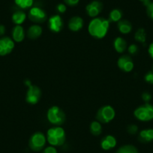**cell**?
<instances>
[{
	"label": "cell",
	"mask_w": 153,
	"mask_h": 153,
	"mask_svg": "<svg viewBox=\"0 0 153 153\" xmlns=\"http://www.w3.org/2000/svg\"><path fill=\"white\" fill-rule=\"evenodd\" d=\"M110 21L103 17H95L90 21L88 31L92 37L103 38L108 32Z\"/></svg>",
	"instance_id": "6da1fadb"
},
{
	"label": "cell",
	"mask_w": 153,
	"mask_h": 153,
	"mask_svg": "<svg viewBox=\"0 0 153 153\" xmlns=\"http://www.w3.org/2000/svg\"><path fill=\"white\" fill-rule=\"evenodd\" d=\"M47 140L53 146L63 145L65 141V133L64 129L59 126L50 128L47 133Z\"/></svg>",
	"instance_id": "7a4b0ae2"
},
{
	"label": "cell",
	"mask_w": 153,
	"mask_h": 153,
	"mask_svg": "<svg viewBox=\"0 0 153 153\" xmlns=\"http://www.w3.org/2000/svg\"><path fill=\"white\" fill-rule=\"evenodd\" d=\"M134 117L142 122H149L153 120V105L146 103L134 110Z\"/></svg>",
	"instance_id": "3957f363"
},
{
	"label": "cell",
	"mask_w": 153,
	"mask_h": 153,
	"mask_svg": "<svg viewBox=\"0 0 153 153\" xmlns=\"http://www.w3.org/2000/svg\"><path fill=\"white\" fill-rule=\"evenodd\" d=\"M48 119L52 124L55 126H61L65 121V115L59 107L53 106L48 111Z\"/></svg>",
	"instance_id": "277c9868"
},
{
	"label": "cell",
	"mask_w": 153,
	"mask_h": 153,
	"mask_svg": "<svg viewBox=\"0 0 153 153\" xmlns=\"http://www.w3.org/2000/svg\"><path fill=\"white\" fill-rule=\"evenodd\" d=\"M115 110L111 106L106 105L101 107L96 114L97 121L101 123H108L114 119Z\"/></svg>",
	"instance_id": "5b68a950"
},
{
	"label": "cell",
	"mask_w": 153,
	"mask_h": 153,
	"mask_svg": "<svg viewBox=\"0 0 153 153\" xmlns=\"http://www.w3.org/2000/svg\"><path fill=\"white\" fill-rule=\"evenodd\" d=\"M46 143V137L41 132L35 133L29 141V147L35 152H39L45 147Z\"/></svg>",
	"instance_id": "8992f818"
},
{
	"label": "cell",
	"mask_w": 153,
	"mask_h": 153,
	"mask_svg": "<svg viewBox=\"0 0 153 153\" xmlns=\"http://www.w3.org/2000/svg\"><path fill=\"white\" fill-rule=\"evenodd\" d=\"M29 18L34 23H41L47 20V14L40 7L35 6L29 10Z\"/></svg>",
	"instance_id": "52a82bcc"
},
{
	"label": "cell",
	"mask_w": 153,
	"mask_h": 153,
	"mask_svg": "<svg viewBox=\"0 0 153 153\" xmlns=\"http://www.w3.org/2000/svg\"><path fill=\"white\" fill-rule=\"evenodd\" d=\"M42 95L40 89L36 86L31 85L29 86L26 93V101L31 104H35L39 101Z\"/></svg>",
	"instance_id": "ba28073f"
},
{
	"label": "cell",
	"mask_w": 153,
	"mask_h": 153,
	"mask_svg": "<svg viewBox=\"0 0 153 153\" xmlns=\"http://www.w3.org/2000/svg\"><path fill=\"white\" fill-rule=\"evenodd\" d=\"M14 48V42L8 37L0 38V56H6L11 53Z\"/></svg>",
	"instance_id": "9c48e42d"
},
{
	"label": "cell",
	"mask_w": 153,
	"mask_h": 153,
	"mask_svg": "<svg viewBox=\"0 0 153 153\" xmlns=\"http://www.w3.org/2000/svg\"><path fill=\"white\" fill-rule=\"evenodd\" d=\"M103 9V5L99 1H92L90 3L88 4L86 7V11L88 15L91 17H97V16L99 15Z\"/></svg>",
	"instance_id": "30bf717a"
},
{
	"label": "cell",
	"mask_w": 153,
	"mask_h": 153,
	"mask_svg": "<svg viewBox=\"0 0 153 153\" xmlns=\"http://www.w3.org/2000/svg\"><path fill=\"white\" fill-rule=\"evenodd\" d=\"M119 68L123 71L130 72L134 68V62L129 56L125 55L120 57L117 62Z\"/></svg>",
	"instance_id": "8fae6325"
},
{
	"label": "cell",
	"mask_w": 153,
	"mask_h": 153,
	"mask_svg": "<svg viewBox=\"0 0 153 153\" xmlns=\"http://www.w3.org/2000/svg\"><path fill=\"white\" fill-rule=\"evenodd\" d=\"M49 28L52 32H59L63 27V21L59 15H53L48 20Z\"/></svg>",
	"instance_id": "7c38bea8"
},
{
	"label": "cell",
	"mask_w": 153,
	"mask_h": 153,
	"mask_svg": "<svg viewBox=\"0 0 153 153\" xmlns=\"http://www.w3.org/2000/svg\"><path fill=\"white\" fill-rule=\"evenodd\" d=\"M116 146H117V140L112 135H107L101 140V146L103 149H111Z\"/></svg>",
	"instance_id": "4fadbf2b"
},
{
	"label": "cell",
	"mask_w": 153,
	"mask_h": 153,
	"mask_svg": "<svg viewBox=\"0 0 153 153\" xmlns=\"http://www.w3.org/2000/svg\"><path fill=\"white\" fill-rule=\"evenodd\" d=\"M83 26V20L80 17L75 16L70 19L68 22L69 29L74 32H77L80 30Z\"/></svg>",
	"instance_id": "5bb4252c"
},
{
	"label": "cell",
	"mask_w": 153,
	"mask_h": 153,
	"mask_svg": "<svg viewBox=\"0 0 153 153\" xmlns=\"http://www.w3.org/2000/svg\"><path fill=\"white\" fill-rule=\"evenodd\" d=\"M42 33V28L39 25H32L27 31V36L30 39H36L40 37Z\"/></svg>",
	"instance_id": "9a60e30c"
},
{
	"label": "cell",
	"mask_w": 153,
	"mask_h": 153,
	"mask_svg": "<svg viewBox=\"0 0 153 153\" xmlns=\"http://www.w3.org/2000/svg\"><path fill=\"white\" fill-rule=\"evenodd\" d=\"M12 37L14 42H23L25 37L23 28L20 25H17L12 30Z\"/></svg>",
	"instance_id": "2e32d148"
},
{
	"label": "cell",
	"mask_w": 153,
	"mask_h": 153,
	"mask_svg": "<svg viewBox=\"0 0 153 153\" xmlns=\"http://www.w3.org/2000/svg\"><path fill=\"white\" fill-rule=\"evenodd\" d=\"M139 140L143 143L153 141V128H147L141 131L139 134Z\"/></svg>",
	"instance_id": "e0dca14e"
},
{
	"label": "cell",
	"mask_w": 153,
	"mask_h": 153,
	"mask_svg": "<svg viewBox=\"0 0 153 153\" xmlns=\"http://www.w3.org/2000/svg\"><path fill=\"white\" fill-rule=\"evenodd\" d=\"M113 45H114L115 50L120 53L124 52L127 48V43H126V40L121 37H118L115 39Z\"/></svg>",
	"instance_id": "ac0fdd59"
},
{
	"label": "cell",
	"mask_w": 153,
	"mask_h": 153,
	"mask_svg": "<svg viewBox=\"0 0 153 153\" xmlns=\"http://www.w3.org/2000/svg\"><path fill=\"white\" fill-rule=\"evenodd\" d=\"M117 26H118V29L120 32L123 34L130 33L132 29L131 23L127 20H123L119 21Z\"/></svg>",
	"instance_id": "d6986e66"
},
{
	"label": "cell",
	"mask_w": 153,
	"mask_h": 153,
	"mask_svg": "<svg viewBox=\"0 0 153 153\" xmlns=\"http://www.w3.org/2000/svg\"><path fill=\"white\" fill-rule=\"evenodd\" d=\"M26 18L25 12L22 11H17L13 14L12 20L16 25H21Z\"/></svg>",
	"instance_id": "ffe728a7"
},
{
	"label": "cell",
	"mask_w": 153,
	"mask_h": 153,
	"mask_svg": "<svg viewBox=\"0 0 153 153\" xmlns=\"http://www.w3.org/2000/svg\"><path fill=\"white\" fill-rule=\"evenodd\" d=\"M102 127H101V123L98 121H94L90 125V131L95 136H98L101 134Z\"/></svg>",
	"instance_id": "44dd1931"
},
{
	"label": "cell",
	"mask_w": 153,
	"mask_h": 153,
	"mask_svg": "<svg viewBox=\"0 0 153 153\" xmlns=\"http://www.w3.org/2000/svg\"><path fill=\"white\" fill-rule=\"evenodd\" d=\"M134 38L137 42H140V43H145L146 41V33L145 29H143V28L138 29L135 33Z\"/></svg>",
	"instance_id": "7402d4cb"
},
{
	"label": "cell",
	"mask_w": 153,
	"mask_h": 153,
	"mask_svg": "<svg viewBox=\"0 0 153 153\" xmlns=\"http://www.w3.org/2000/svg\"><path fill=\"white\" fill-rule=\"evenodd\" d=\"M123 17V12L120 9H113L110 13V20L113 22H119Z\"/></svg>",
	"instance_id": "603a6c76"
},
{
	"label": "cell",
	"mask_w": 153,
	"mask_h": 153,
	"mask_svg": "<svg viewBox=\"0 0 153 153\" xmlns=\"http://www.w3.org/2000/svg\"><path fill=\"white\" fill-rule=\"evenodd\" d=\"M14 2L19 8L26 9L33 5L34 0H14Z\"/></svg>",
	"instance_id": "cb8c5ba5"
},
{
	"label": "cell",
	"mask_w": 153,
	"mask_h": 153,
	"mask_svg": "<svg viewBox=\"0 0 153 153\" xmlns=\"http://www.w3.org/2000/svg\"><path fill=\"white\" fill-rule=\"evenodd\" d=\"M117 153H139L136 147L132 145H126L120 147Z\"/></svg>",
	"instance_id": "d4e9b609"
},
{
	"label": "cell",
	"mask_w": 153,
	"mask_h": 153,
	"mask_svg": "<svg viewBox=\"0 0 153 153\" xmlns=\"http://www.w3.org/2000/svg\"><path fill=\"white\" fill-rule=\"evenodd\" d=\"M146 82L150 83V84H153V71H150L147 72L146 74L145 75Z\"/></svg>",
	"instance_id": "484cf974"
},
{
	"label": "cell",
	"mask_w": 153,
	"mask_h": 153,
	"mask_svg": "<svg viewBox=\"0 0 153 153\" xmlns=\"http://www.w3.org/2000/svg\"><path fill=\"white\" fill-rule=\"evenodd\" d=\"M128 53L131 54V55H134L137 53L138 52V47L137 46L134 44H132L128 48Z\"/></svg>",
	"instance_id": "4316f807"
},
{
	"label": "cell",
	"mask_w": 153,
	"mask_h": 153,
	"mask_svg": "<svg viewBox=\"0 0 153 153\" xmlns=\"http://www.w3.org/2000/svg\"><path fill=\"white\" fill-rule=\"evenodd\" d=\"M128 132L131 134H135L136 133H137L138 131V127L135 125H130V126L128 127Z\"/></svg>",
	"instance_id": "83f0119b"
},
{
	"label": "cell",
	"mask_w": 153,
	"mask_h": 153,
	"mask_svg": "<svg viewBox=\"0 0 153 153\" xmlns=\"http://www.w3.org/2000/svg\"><path fill=\"white\" fill-rule=\"evenodd\" d=\"M146 12L149 17L153 20V2H151L148 6H146Z\"/></svg>",
	"instance_id": "f1b7e54d"
},
{
	"label": "cell",
	"mask_w": 153,
	"mask_h": 153,
	"mask_svg": "<svg viewBox=\"0 0 153 153\" xmlns=\"http://www.w3.org/2000/svg\"><path fill=\"white\" fill-rule=\"evenodd\" d=\"M142 98L146 103H149L152 99V95L149 92H145L142 94Z\"/></svg>",
	"instance_id": "f546056e"
},
{
	"label": "cell",
	"mask_w": 153,
	"mask_h": 153,
	"mask_svg": "<svg viewBox=\"0 0 153 153\" xmlns=\"http://www.w3.org/2000/svg\"><path fill=\"white\" fill-rule=\"evenodd\" d=\"M66 9H67V7H66V5H65V4H63V3L59 4V5L56 6L57 11H58V12H59V13H61V14L65 12Z\"/></svg>",
	"instance_id": "4dcf8cb0"
},
{
	"label": "cell",
	"mask_w": 153,
	"mask_h": 153,
	"mask_svg": "<svg viewBox=\"0 0 153 153\" xmlns=\"http://www.w3.org/2000/svg\"><path fill=\"white\" fill-rule=\"evenodd\" d=\"M64 2L69 6H75L79 3L80 0H64Z\"/></svg>",
	"instance_id": "1f68e13d"
},
{
	"label": "cell",
	"mask_w": 153,
	"mask_h": 153,
	"mask_svg": "<svg viewBox=\"0 0 153 153\" xmlns=\"http://www.w3.org/2000/svg\"><path fill=\"white\" fill-rule=\"evenodd\" d=\"M42 153H57V151L55 147L51 146H48L47 148H45Z\"/></svg>",
	"instance_id": "d6a6232c"
},
{
	"label": "cell",
	"mask_w": 153,
	"mask_h": 153,
	"mask_svg": "<svg viewBox=\"0 0 153 153\" xmlns=\"http://www.w3.org/2000/svg\"><path fill=\"white\" fill-rule=\"evenodd\" d=\"M148 52H149V54L150 57H151L152 59H153V42H152V43L149 45V46Z\"/></svg>",
	"instance_id": "836d02e7"
},
{
	"label": "cell",
	"mask_w": 153,
	"mask_h": 153,
	"mask_svg": "<svg viewBox=\"0 0 153 153\" xmlns=\"http://www.w3.org/2000/svg\"><path fill=\"white\" fill-rule=\"evenodd\" d=\"M140 2H142L145 6H148L150 3H151V0H139Z\"/></svg>",
	"instance_id": "e575fe53"
},
{
	"label": "cell",
	"mask_w": 153,
	"mask_h": 153,
	"mask_svg": "<svg viewBox=\"0 0 153 153\" xmlns=\"http://www.w3.org/2000/svg\"><path fill=\"white\" fill-rule=\"evenodd\" d=\"M5 32V27L3 25H0V35H3Z\"/></svg>",
	"instance_id": "d590c367"
},
{
	"label": "cell",
	"mask_w": 153,
	"mask_h": 153,
	"mask_svg": "<svg viewBox=\"0 0 153 153\" xmlns=\"http://www.w3.org/2000/svg\"><path fill=\"white\" fill-rule=\"evenodd\" d=\"M152 71H153V68H152Z\"/></svg>",
	"instance_id": "8d00e7d4"
}]
</instances>
